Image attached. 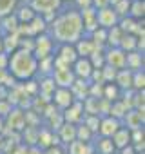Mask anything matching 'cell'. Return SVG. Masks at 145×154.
I'll return each instance as SVG.
<instances>
[{
    "label": "cell",
    "instance_id": "obj_1",
    "mask_svg": "<svg viewBox=\"0 0 145 154\" xmlns=\"http://www.w3.org/2000/svg\"><path fill=\"white\" fill-rule=\"evenodd\" d=\"M47 35L56 42V44H69L75 45L82 36H85L84 33V24H82V17L75 8H62L54 18L49 22L47 26Z\"/></svg>",
    "mask_w": 145,
    "mask_h": 154
},
{
    "label": "cell",
    "instance_id": "obj_2",
    "mask_svg": "<svg viewBox=\"0 0 145 154\" xmlns=\"http://www.w3.org/2000/svg\"><path fill=\"white\" fill-rule=\"evenodd\" d=\"M8 72L17 82H27L38 76V60L33 56V53L17 49L9 54L8 62Z\"/></svg>",
    "mask_w": 145,
    "mask_h": 154
},
{
    "label": "cell",
    "instance_id": "obj_3",
    "mask_svg": "<svg viewBox=\"0 0 145 154\" xmlns=\"http://www.w3.org/2000/svg\"><path fill=\"white\" fill-rule=\"evenodd\" d=\"M78 60V54L75 51V45L69 44H56L53 53V65L54 67H71ZM53 67V69H54Z\"/></svg>",
    "mask_w": 145,
    "mask_h": 154
},
{
    "label": "cell",
    "instance_id": "obj_4",
    "mask_svg": "<svg viewBox=\"0 0 145 154\" xmlns=\"http://www.w3.org/2000/svg\"><path fill=\"white\" fill-rule=\"evenodd\" d=\"M31 8H33V11L36 13V15H40V17H44V20L47 22V26H49V22L54 18V15L62 9V0H31V4H29Z\"/></svg>",
    "mask_w": 145,
    "mask_h": 154
},
{
    "label": "cell",
    "instance_id": "obj_5",
    "mask_svg": "<svg viewBox=\"0 0 145 154\" xmlns=\"http://www.w3.org/2000/svg\"><path fill=\"white\" fill-rule=\"evenodd\" d=\"M54 47H56V42L47 35V33H42L38 36H35V47H33V56L36 60H44V58H49L53 56L54 53Z\"/></svg>",
    "mask_w": 145,
    "mask_h": 154
},
{
    "label": "cell",
    "instance_id": "obj_6",
    "mask_svg": "<svg viewBox=\"0 0 145 154\" xmlns=\"http://www.w3.org/2000/svg\"><path fill=\"white\" fill-rule=\"evenodd\" d=\"M26 129V111L18 109V107H13V111L6 116V131L2 136L9 134V132H22Z\"/></svg>",
    "mask_w": 145,
    "mask_h": 154
},
{
    "label": "cell",
    "instance_id": "obj_7",
    "mask_svg": "<svg viewBox=\"0 0 145 154\" xmlns=\"http://www.w3.org/2000/svg\"><path fill=\"white\" fill-rule=\"evenodd\" d=\"M51 78L54 82L56 87H62V89H69L75 82V74H72L71 67H54L53 72H51Z\"/></svg>",
    "mask_w": 145,
    "mask_h": 154
},
{
    "label": "cell",
    "instance_id": "obj_8",
    "mask_svg": "<svg viewBox=\"0 0 145 154\" xmlns=\"http://www.w3.org/2000/svg\"><path fill=\"white\" fill-rule=\"evenodd\" d=\"M103 58H105V65H109L116 71L125 69V53L120 47H105Z\"/></svg>",
    "mask_w": 145,
    "mask_h": 154
},
{
    "label": "cell",
    "instance_id": "obj_9",
    "mask_svg": "<svg viewBox=\"0 0 145 154\" xmlns=\"http://www.w3.org/2000/svg\"><path fill=\"white\" fill-rule=\"evenodd\" d=\"M84 116H85V112H84V103H82V102H76V100L72 102L65 111H62L63 122H65V123H72V125L82 123Z\"/></svg>",
    "mask_w": 145,
    "mask_h": 154
},
{
    "label": "cell",
    "instance_id": "obj_10",
    "mask_svg": "<svg viewBox=\"0 0 145 154\" xmlns=\"http://www.w3.org/2000/svg\"><path fill=\"white\" fill-rule=\"evenodd\" d=\"M96 22H98V27H102V29H113V27L118 26L120 18L114 13V9L109 6V8H103V9L96 11Z\"/></svg>",
    "mask_w": 145,
    "mask_h": 154
},
{
    "label": "cell",
    "instance_id": "obj_11",
    "mask_svg": "<svg viewBox=\"0 0 145 154\" xmlns=\"http://www.w3.org/2000/svg\"><path fill=\"white\" fill-rule=\"evenodd\" d=\"M120 127H122V122H120V120H116V118H113V116H102V118H100V125H98L96 136L111 138Z\"/></svg>",
    "mask_w": 145,
    "mask_h": 154
},
{
    "label": "cell",
    "instance_id": "obj_12",
    "mask_svg": "<svg viewBox=\"0 0 145 154\" xmlns=\"http://www.w3.org/2000/svg\"><path fill=\"white\" fill-rule=\"evenodd\" d=\"M71 71H72V74H75V78H76V80L89 82L91 72H93V65H91L89 58H78L75 63L71 65Z\"/></svg>",
    "mask_w": 145,
    "mask_h": 154
},
{
    "label": "cell",
    "instance_id": "obj_13",
    "mask_svg": "<svg viewBox=\"0 0 145 154\" xmlns=\"http://www.w3.org/2000/svg\"><path fill=\"white\" fill-rule=\"evenodd\" d=\"M72 102H75V98H72V94H71V91L69 89H62V87H56V91L53 93V96H51V103L62 112V111H65Z\"/></svg>",
    "mask_w": 145,
    "mask_h": 154
},
{
    "label": "cell",
    "instance_id": "obj_14",
    "mask_svg": "<svg viewBox=\"0 0 145 154\" xmlns=\"http://www.w3.org/2000/svg\"><path fill=\"white\" fill-rule=\"evenodd\" d=\"M54 134L58 136L60 145L67 147L69 143L76 141V125H72V123H65V122H63V123L58 127V131H56Z\"/></svg>",
    "mask_w": 145,
    "mask_h": 154
},
{
    "label": "cell",
    "instance_id": "obj_15",
    "mask_svg": "<svg viewBox=\"0 0 145 154\" xmlns=\"http://www.w3.org/2000/svg\"><path fill=\"white\" fill-rule=\"evenodd\" d=\"M80 17H82V24H84V33L89 36L96 27H98V22H96V9L94 8H87V9H82L78 11Z\"/></svg>",
    "mask_w": 145,
    "mask_h": 154
},
{
    "label": "cell",
    "instance_id": "obj_16",
    "mask_svg": "<svg viewBox=\"0 0 145 154\" xmlns=\"http://www.w3.org/2000/svg\"><path fill=\"white\" fill-rule=\"evenodd\" d=\"M125 69H129L131 72L145 69V54L140 51L125 53Z\"/></svg>",
    "mask_w": 145,
    "mask_h": 154
},
{
    "label": "cell",
    "instance_id": "obj_17",
    "mask_svg": "<svg viewBox=\"0 0 145 154\" xmlns=\"http://www.w3.org/2000/svg\"><path fill=\"white\" fill-rule=\"evenodd\" d=\"M111 141H113V145H114V149H116V152L118 150H122V149H125V147H129L131 145V131L129 129H125L123 125L111 136Z\"/></svg>",
    "mask_w": 145,
    "mask_h": 154
},
{
    "label": "cell",
    "instance_id": "obj_18",
    "mask_svg": "<svg viewBox=\"0 0 145 154\" xmlns=\"http://www.w3.org/2000/svg\"><path fill=\"white\" fill-rule=\"evenodd\" d=\"M75 51H76V54H78V58H89L94 51H96V45L91 42V38L85 35V36H82L76 44H75Z\"/></svg>",
    "mask_w": 145,
    "mask_h": 154
},
{
    "label": "cell",
    "instance_id": "obj_19",
    "mask_svg": "<svg viewBox=\"0 0 145 154\" xmlns=\"http://www.w3.org/2000/svg\"><path fill=\"white\" fill-rule=\"evenodd\" d=\"M72 98L76 102H84L85 98H89V82H84V80H75L72 85L69 87Z\"/></svg>",
    "mask_w": 145,
    "mask_h": 154
},
{
    "label": "cell",
    "instance_id": "obj_20",
    "mask_svg": "<svg viewBox=\"0 0 145 154\" xmlns=\"http://www.w3.org/2000/svg\"><path fill=\"white\" fill-rule=\"evenodd\" d=\"M93 147H94V154H116V149H114L111 138L94 136V140H93Z\"/></svg>",
    "mask_w": 145,
    "mask_h": 154
},
{
    "label": "cell",
    "instance_id": "obj_21",
    "mask_svg": "<svg viewBox=\"0 0 145 154\" xmlns=\"http://www.w3.org/2000/svg\"><path fill=\"white\" fill-rule=\"evenodd\" d=\"M114 84L118 85L120 91H132V72L129 69H120L116 72Z\"/></svg>",
    "mask_w": 145,
    "mask_h": 154
},
{
    "label": "cell",
    "instance_id": "obj_22",
    "mask_svg": "<svg viewBox=\"0 0 145 154\" xmlns=\"http://www.w3.org/2000/svg\"><path fill=\"white\" fill-rule=\"evenodd\" d=\"M15 18L18 20V24H29L35 17H36V13L33 11V8L29 6V4H18V8L15 9Z\"/></svg>",
    "mask_w": 145,
    "mask_h": 154
},
{
    "label": "cell",
    "instance_id": "obj_23",
    "mask_svg": "<svg viewBox=\"0 0 145 154\" xmlns=\"http://www.w3.org/2000/svg\"><path fill=\"white\" fill-rule=\"evenodd\" d=\"M67 154H94V147L93 141L91 143H84V141H72L65 147Z\"/></svg>",
    "mask_w": 145,
    "mask_h": 154
},
{
    "label": "cell",
    "instance_id": "obj_24",
    "mask_svg": "<svg viewBox=\"0 0 145 154\" xmlns=\"http://www.w3.org/2000/svg\"><path fill=\"white\" fill-rule=\"evenodd\" d=\"M18 20L15 18V15H8L4 18H0V33L2 35H13L18 31Z\"/></svg>",
    "mask_w": 145,
    "mask_h": 154
},
{
    "label": "cell",
    "instance_id": "obj_25",
    "mask_svg": "<svg viewBox=\"0 0 145 154\" xmlns=\"http://www.w3.org/2000/svg\"><path fill=\"white\" fill-rule=\"evenodd\" d=\"M18 42H20V36L17 33L13 35H2V51L6 54H11L18 49Z\"/></svg>",
    "mask_w": 145,
    "mask_h": 154
},
{
    "label": "cell",
    "instance_id": "obj_26",
    "mask_svg": "<svg viewBox=\"0 0 145 154\" xmlns=\"http://www.w3.org/2000/svg\"><path fill=\"white\" fill-rule=\"evenodd\" d=\"M129 17L134 20H143L145 17V0H131Z\"/></svg>",
    "mask_w": 145,
    "mask_h": 154
},
{
    "label": "cell",
    "instance_id": "obj_27",
    "mask_svg": "<svg viewBox=\"0 0 145 154\" xmlns=\"http://www.w3.org/2000/svg\"><path fill=\"white\" fill-rule=\"evenodd\" d=\"M91 42L98 47V49H105L107 47V29H102V27H96L91 35H89Z\"/></svg>",
    "mask_w": 145,
    "mask_h": 154
},
{
    "label": "cell",
    "instance_id": "obj_28",
    "mask_svg": "<svg viewBox=\"0 0 145 154\" xmlns=\"http://www.w3.org/2000/svg\"><path fill=\"white\" fill-rule=\"evenodd\" d=\"M120 96H122V91L118 89L116 84H103V94H102L103 100H107L109 103H113V102H118Z\"/></svg>",
    "mask_w": 145,
    "mask_h": 154
},
{
    "label": "cell",
    "instance_id": "obj_29",
    "mask_svg": "<svg viewBox=\"0 0 145 154\" xmlns=\"http://www.w3.org/2000/svg\"><path fill=\"white\" fill-rule=\"evenodd\" d=\"M136 45H138V36H134V35H123L122 40H120V44H118V47H120L123 53H132V51H136Z\"/></svg>",
    "mask_w": 145,
    "mask_h": 154
},
{
    "label": "cell",
    "instance_id": "obj_30",
    "mask_svg": "<svg viewBox=\"0 0 145 154\" xmlns=\"http://www.w3.org/2000/svg\"><path fill=\"white\" fill-rule=\"evenodd\" d=\"M127 111H129V109L125 107V103H123L122 100H118V102H113V103H111V109H109V114H107V116H113V118H116V120L122 122V118L125 116Z\"/></svg>",
    "mask_w": 145,
    "mask_h": 154
},
{
    "label": "cell",
    "instance_id": "obj_31",
    "mask_svg": "<svg viewBox=\"0 0 145 154\" xmlns=\"http://www.w3.org/2000/svg\"><path fill=\"white\" fill-rule=\"evenodd\" d=\"M82 103H84V112L85 114L100 116V100H96V98H85Z\"/></svg>",
    "mask_w": 145,
    "mask_h": 154
},
{
    "label": "cell",
    "instance_id": "obj_32",
    "mask_svg": "<svg viewBox=\"0 0 145 154\" xmlns=\"http://www.w3.org/2000/svg\"><path fill=\"white\" fill-rule=\"evenodd\" d=\"M17 8H18V0H0V18L13 15Z\"/></svg>",
    "mask_w": 145,
    "mask_h": 154
},
{
    "label": "cell",
    "instance_id": "obj_33",
    "mask_svg": "<svg viewBox=\"0 0 145 154\" xmlns=\"http://www.w3.org/2000/svg\"><path fill=\"white\" fill-rule=\"evenodd\" d=\"M122 36H123V33L118 26L113 27V29H107V47H118Z\"/></svg>",
    "mask_w": 145,
    "mask_h": 154
},
{
    "label": "cell",
    "instance_id": "obj_34",
    "mask_svg": "<svg viewBox=\"0 0 145 154\" xmlns=\"http://www.w3.org/2000/svg\"><path fill=\"white\" fill-rule=\"evenodd\" d=\"M129 6H131V0H116L111 8L114 9L118 18H125V17H129Z\"/></svg>",
    "mask_w": 145,
    "mask_h": 154
},
{
    "label": "cell",
    "instance_id": "obj_35",
    "mask_svg": "<svg viewBox=\"0 0 145 154\" xmlns=\"http://www.w3.org/2000/svg\"><path fill=\"white\" fill-rule=\"evenodd\" d=\"M94 140V134L82 123L76 125V141H84V143H91Z\"/></svg>",
    "mask_w": 145,
    "mask_h": 154
},
{
    "label": "cell",
    "instance_id": "obj_36",
    "mask_svg": "<svg viewBox=\"0 0 145 154\" xmlns=\"http://www.w3.org/2000/svg\"><path fill=\"white\" fill-rule=\"evenodd\" d=\"M145 89V69L132 72V91H143Z\"/></svg>",
    "mask_w": 145,
    "mask_h": 154
},
{
    "label": "cell",
    "instance_id": "obj_37",
    "mask_svg": "<svg viewBox=\"0 0 145 154\" xmlns=\"http://www.w3.org/2000/svg\"><path fill=\"white\" fill-rule=\"evenodd\" d=\"M53 56L49 58H44V60H38V74L40 76H51L53 72Z\"/></svg>",
    "mask_w": 145,
    "mask_h": 154
},
{
    "label": "cell",
    "instance_id": "obj_38",
    "mask_svg": "<svg viewBox=\"0 0 145 154\" xmlns=\"http://www.w3.org/2000/svg\"><path fill=\"white\" fill-rule=\"evenodd\" d=\"M82 125H85L94 136L98 132V125H100V116H93V114H85L84 120H82Z\"/></svg>",
    "mask_w": 145,
    "mask_h": 154
},
{
    "label": "cell",
    "instance_id": "obj_39",
    "mask_svg": "<svg viewBox=\"0 0 145 154\" xmlns=\"http://www.w3.org/2000/svg\"><path fill=\"white\" fill-rule=\"evenodd\" d=\"M102 78H103V84H114V78H116V69L109 67V65H103L102 69Z\"/></svg>",
    "mask_w": 145,
    "mask_h": 154
},
{
    "label": "cell",
    "instance_id": "obj_40",
    "mask_svg": "<svg viewBox=\"0 0 145 154\" xmlns=\"http://www.w3.org/2000/svg\"><path fill=\"white\" fill-rule=\"evenodd\" d=\"M71 8H75L76 11H82V9H87V8H93V0H72Z\"/></svg>",
    "mask_w": 145,
    "mask_h": 154
},
{
    "label": "cell",
    "instance_id": "obj_41",
    "mask_svg": "<svg viewBox=\"0 0 145 154\" xmlns=\"http://www.w3.org/2000/svg\"><path fill=\"white\" fill-rule=\"evenodd\" d=\"M11 111H13V105H11L8 100H0V118L6 120V116H8Z\"/></svg>",
    "mask_w": 145,
    "mask_h": 154
},
{
    "label": "cell",
    "instance_id": "obj_42",
    "mask_svg": "<svg viewBox=\"0 0 145 154\" xmlns=\"http://www.w3.org/2000/svg\"><path fill=\"white\" fill-rule=\"evenodd\" d=\"M4 154H27V147L24 145V143H17V145H13L8 152H4Z\"/></svg>",
    "mask_w": 145,
    "mask_h": 154
},
{
    "label": "cell",
    "instance_id": "obj_43",
    "mask_svg": "<svg viewBox=\"0 0 145 154\" xmlns=\"http://www.w3.org/2000/svg\"><path fill=\"white\" fill-rule=\"evenodd\" d=\"M44 154H67L65 147L63 145H54V147H49L44 150Z\"/></svg>",
    "mask_w": 145,
    "mask_h": 154
},
{
    "label": "cell",
    "instance_id": "obj_44",
    "mask_svg": "<svg viewBox=\"0 0 145 154\" xmlns=\"http://www.w3.org/2000/svg\"><path fill=\"white\" fill-rule=\"evenodd\" d=\"M111 6V0H93V8L98 11V9H103V8H109Z\"/></svg>",
    "mask_w": 145,
    "mask_h": 154
},
{
    "label": "cell",
    "instance_id": "obj_45",
    "mask_svg": "<svg viewBox=\"0 0 145 154\" xmlns=\"http://www.w3.org/2000/svg\"><path fill=\"white\" fill-rule=\"evenodd\" d=\"M8 62H9V54L0 53V69H8Z\"/></svg>",
    "mask_w": 145,
    "mask_h": 154
},
{
    "label": "cell",
    "instance_id": "obj_46",
    "mask_svg": "<svg viewBox=\"0 0 145 154\" xmlns=\"http://www.w3.org/2000/svg\"><path fill=\"white\" fill-rule=\"evenodd\" d=\"M4 131H6V120H4V118H0V136L4 134Z\"/></svg>",
    "mask_w": 145,
    "mask_h": 154
},
{
    "label": "cell",
    "instance_id": "obj_47",
    "mask_svg": "<svg viewBox=\"0 0 145 154\" xmlns=\"http://www.w3.org/2000/svg\"><path fill=\"white\" fill-rule=\"evenodd\" d=\"M62 4H63V6H71V4H72V0H62Z\"/></svg>",
    "mask_w": 145,
    "mask_h": 154
},
{
    "label": "cell",
    "instance_id": "obj_48",
    "mask_svg": "<svg viewBox=\"0 0 145 154\" xmlns=\"http://www.w3.org/2000/svg\"><path fill=\"white\" fill-rule=\"evenodd\" d=\"M18 4H31V0H18Z\"/></svg>",
    "mask_w": 145,
    "mask_h": 154
},
{
    "label": "cell",
    "instance_id": "obj_49",
    "mask_svg": "<svg viewBox=\"0 0 145 154\" xmlns=\"http://www.w3.org/2000/svg\"><path fill=\"white\" fill-rule=\"evenodd\" d=\"M0 53H4L2 51V33H0Z\"/></svg>",
    "mask_w": 145,
    "mask_h": 154
},
{
    "label": "cell",
    "instance_id": "obj_50",
    "mask_svg": "<svg viewBox=\"0 0 145 154\" xmlns=\"http://www.w3.org/2000/svg\"><path fill=\"white\" fill-rule=\"evenodd\" d=\"M114 2H116V0H111V6H113V4H114Z\"/></svg>",
    "mask_w": 145,
    "mask_h": 154
}]
</instances>
